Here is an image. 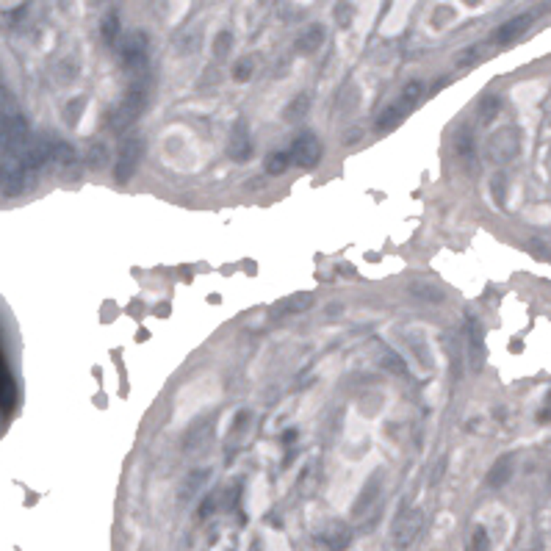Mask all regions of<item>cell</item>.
<instances>
[{"label": "cell", "mask_w": 551, "mask_h": 551, "mask_svg": "<svg viewBox=\"0 0 551 551\" xmlns=\"http://www.w3.org/2000/svg\"><path fill=\"white\" fill-rule=\"evenodd\" d=\"M476 56H479V47H468V50H463V53L457 56V66L474 64V61H476Z\"/></svg>", "instance_id": "cell-27"}, {"label": "cell", "mask_w": 551, "mask_h": 551, "mask_svg": "<svg viewBox=\"0 0 551 551\" xmlns=\"http://www.w3.org/2000/svg\"><path fill=\"white\" fill-rule=\"evenodd\" d=\"M252 73H255V61H252V58H241V61H236V66H233V81L244 84V81L252 78Z\"/></svg>", "instance_id": "cell-20"}, {"label": "cell", "mask_w": 551, "mask_h": 551, "mask_svg": "<svg viewBox=\"0 0 551 551\" xmlns=\"http://www.w3.org/2000/svg\"><path fill=\"white\" fill-rule=\"evenodd\" d=\"M31 169L17 161V158H3L0 161V191L6 197H17L31 186Z\"/></svg>", "instance_id": "cell-3"}, {"label": "cell", "mask_w": 551, "mask_h": 551, "mask_svg": "<svg viewBox=\"0 0 551 551\" xmlns=\"http://www.w3.org/2000/svg\"><path fill=\"white\" fill-rule=\"evenodd\" d=\"M532 23H535V14H532V12L518 14V17L507 20L504 25H499L496 34L491 36V42H493V45H510V42H515L521 34H526V28H529Z\"/></svg>", "instance_id": "cell-7"}, {"label": "cell", "mask_w": 551, "mask_h": 551, "mask_svg": "<svg viewBox=\"0 0 551 551\" xmlns=\"http://www.w3.org/2000/svg\"><path fill=\"white\" fill-rule=\"evenodd\" d=\"M510 476H513V457L504 454V457H499V460L491 465V471H488V485H491V488H502V485H507Z\"/></svg>", "instance_id": "cell-11"}, {"label": "cell", "mask_w": 551, "mask_h": 551, "mask_svg": "<svg viewBox=\"0 0 551 551\" xmlns=\"http://www.w3.org/2000/svg\"><path fill=\"white\" fill-rule=\"evenodd\" d=\"M150 97H153V84H150L147 75H139V78L130 84V89L125 92L122 103L111 111V127H114V130H125L130 122H136V119L145 114Z\"/></svg>", "instance_id": "cell-1"}, {"label": "cell", "mask_w": 551, "mask_h": 551, "mask_svg": "<svg viewBox=\"0 0 551 551\" xmlns=\"http://www.w3.org/2000/svg\"><path fill=\"white\" fill-rule=\"evenodd\" d=\"M205 476H208V471H194V474L188 476V482H186L183 491H180V502H186V499H188V496L197 491V485H199V482H202Z\"/></svg>", "instance_id": "cell-22"}, {"label": "cell", "mask_w": 551, "mask_h": 551, "mask_svg": "<svg viewBox=\"0 0 551 551\" xmlns=\"http://www.w3.org/2000/svg\"><path fill=\"white\" fill-rule=\"evenodd\" d=\"M499 108H502V97H485L482 100V108H479V117L482 119H493Z\"/></svg>", "instance_id": "cell-23"}, {"label": "cell", "mask_w": 551, "mask_h": 551, "mask_svg": "<svg viewBox=\"0 0 551 551\" xmlns=\"http://www.w3.org/2000/svg\"><path fill=\"white\" fill-rule=\"evenodd\" d=\"M291 156H289V150H274V153H269L266 156V161H263V169H266V175H271V177H278V175H286L289 169H291Z\"/></svg>", "instance_id": "cell-12"}, {"label": "cell", "mask_w": 551, "mask_h": 551, "mask_svg": "<svg viewBox=\"0 0 551 551\" xmlns=\"http://www.w3.org/2000/svg\"><path fill=\"white\" fill-rule=\"evenodd\" d=\"M214 510H217V499L214 496H205L202 504H199V518H208Z\"/></svg>", "instance_id": "cell-28"}, {"label": "cell", "mask_w": 551, "mask_h": 551, "mask_svg": "<svg viewBox=\"0 0 551 551\" xmlns=\"http://www.w3.org/2000/svg\"><path fill=\"white\" fill-rule=\"evenodd\" d=\"M142 156H145V139H142V136H127V139L119 145V150H117L114 180L117 183H127L136 175V167H139Z\"/></svg>", "instance_id": "cell-2"}, {"label": "cell", "mask_w": 551, "mask_h": 551, "mask_svg": "<svg viewBox=\"0 0 551 551\" xmlns=\"http://www.w3.org/2000/svg\"><path fill=\"white\" fill-rule=\"evenodd\" d=\"M321 543H324L330 551H347V548L352 546V529H350L347 524L335 521V524H330L327 532H321Z\"/></svg>", "instance_id": "cell-9"}, {"label": "cell", "mask_w": 551, "mask_h": 551, "mask_svg": "<svg viewBox=\"0 0 551 551\" xmlns=\"http://www.w3.org/2000/svg\"><path fill=\"white\" fill-rule=\"evenodd\" d=\"M86 108V100L84 97H75L70 106H66V111H64V117H66V122H78V117H81V111Z\"/></svg>", "instance_id": "cell-25"}, {"label": "cell", "mask_w": 551, "mask_h": 551, "mask_svg": "<svg viewBox=\"0 0 551 551\" xmlns=\"http://www.w3.org/2000/svg\"><path fill=\"white\" fill-rule=\"evenodd\" d=\"M289 156H291V161H294L297 167H302V169H313V167L321 161V142H319V136H313L310 130L299 133L297 139L291 142Z\"/></svg>", "instance_id": "cell-5"}, {"label": "cell", "mask_w": 551, "mask_h": 551, "mask_svg": "<svg viewBox=\"0 0 551 551\" xmlns=\"http://www.w3.org/2000/svg\"><path fill=\"white\" fill-rule=\"evenodd\" d=\"M468 551H491V535L485 526H474L471 540H468Z\"/></svg>", "instance_id": "cell-19"}, {"label": "cell", "mask_w": 551, "mask_h": 551, "mask_svg": "<svg viewBox=\"0 0 551 551\" xmlns=\"http://www.w3.org/2000/svg\"><path fill=\"white\" fill-rule=\"evenodd\" d=\"M95 3H100V0H95Z\"/></svg>", "instance_id": "cell-29"}, {"label": "cell", "mask_w": 551, "mask_h": 551, "mask_svg": "<svg viewBox=\"0 0 551 551\" xmlns=\"http://www.w3.org/2000/svg\"><path fill=\"white\" fill-rule=\"evenodd\" d=\"M228 156L236 164H247L252 158V139H249V127L244 119H238L230 130V145H228Z\"/></svg>", "instance_id": "cell-6"}, {"label": "cell", "mask_w": 551, "mask_h": 551, "mask_svg": "<svg viewBox=\"0 0 551 551\" xmlns=\"http://www.w3.org/2000/svg\"><path fill=\"white\" fill-rule=\"evenodd\" d=\"M410 294L416 297V299H421V302H430V305H438L443 299V291L438 286H430V283H413Z\"/></svg>", "instance_id": "cell-15"}, {"label": "cell", "mask_w": 551, "mask_h": 551, "mask_svg": "<svg viewBox=\"0 0 551 551\" xmlns=\"http://www.w3.org/2000/svg\"><path fill=\"white\" fill-rule=\"evenodd\" d=\"M53 164L61 167V169H73L78 164V150L66 142H58L56 139V147H53Z\"/></svg>", "instance_id": "cell-13"}, {"label": "cell", "mask_w": 551, "mask_h": 551, "mask_svg": "<svg viewBox=\"0 0 551 551\" xmlns=\"http://www.w3.org/2000/svg\"><path fill=\"white\" fill-rule=\"evenodd\" d=\"M410 111H413V108H410L407 103L396 100V103H393L391 108H385V111H382V114L377 117V122H374V130H377V133H388V130H393V127H396V125H399V122H402V119H404V117H407Z\"/></svg>", "instance_id": "cell-10"}, {"label": "cell", "mask_w": 551, "mask_h": 551, "mask_svg": "<svg viewBox=\"0 0 551 551\" xmlns=\"http://www.w3.org/2000/svg\"><path fill=\"white\" fill-rule=\"evenodd\" d=\"M421 526H424L421 510H410L404 518H399V526H396V548H407L413 540L419 537Z\"/></svg>", "instance_id": "cell-8"}, {"label": "cell", "mask_w": 551, "mask_h": 551, "mask_svg": "<svg viewBox=\"0 0 551 551\" xmlns=\"http://www.w3.org/2000/svg\"><path fill=\"white\" fill-rule=\"evenodd\" d=\"M321 42H324V28H321V25H310V28L297 39V50H299V53H313V50L321 47Z\"/></svg>", "instance_id": "cell-14"}, {"label": "cell", "mask_w": 551, "mask_h": 551, "mask_svg": "<svg viewBox=\"0 0 551 551\" xmlns=\"http://www.w3.org/2000/svg\"><path fill=\"white\" fill-rule=\"evenodd\" d=\"M230 47H233V36H230V31H222V34L217 36V42H214V56H217V58H225V56L230 53Z\"/></svg>", "instance_id": "cell-21"}, {"label": "cell", "mask_w": 551, "mask_h": 551, "mask_svg": "<svg viewBox=\"0 0 551 551\" xmlns=\"http://www.w3.org/2000/svg\"><path fill=\"white\" fill-rule=\"evenodd\" d=\"M147 56H150V42L145 34H130L122 45H119V58L122 66L130 73H142L147 66Z\"/></svg>", "instance_id": "cell-4"}, {"label": "cell", "mask_w": 551, "mask_h": 551, "mask_svg": "<svg viewBox=\"0 0 551 551\" xmlns=\"http://www.w3.org/2000/svg\"><path fill=\"white\" fill-rule=\"evenodd\" d=\"M100 34H103V42L106 45H117L119 42V17L117 12H108L100 23Z\"/></svg>", "instance_id": "cell-16"}, {"label": "cell", "mask_w": 551, "mask_h": 551, "mask_svg": "<svg viewBox=\"0 0 551 551\" xmlns=\"http://www.w3.org/2000/svg\"><path fill=\"white\" fill-rule=\"evenodd\" d=\"M308 108H310V97H308V95H299V97H294V100L286 106L283 119H302V117L308 114Z\"/></svg>", "instance_id": "cell-17"}, {"label": "cell", "mask_w": 551, "mask_h": 551, "mask_svg": "<svg viewBox=\"0 0 551 551\" xmlns=\"http://www.w3.org/2000/svg\"><path fill=\"white\" fill-rule=\"evenodd\" d=\"M89 167L92 169H97V167H103V161H106V147L103 145H92V150H89Z\"/></svg>", "instance_id": "cell-26"}, {"label": "cell", "mask_w": 551, "mask_h": 551, "mask_svg": "<svg viewBox=\"0 0 551 551\" xmlns=\"http://www.w3.org/2000/svg\"><path fill=\"white\" fill-rule=\"evenodd\" d=\"M310 297L308 294H302V297H294V299H289L283 308H280V313H297V310H305V308H310Z\"/></svg>", "instance_id": "cell-24"}, {"label": "cell", "mask_w": 551, "mask_h": 551, "mask_svg": "<svg viewBox=\"0 0 551 551\" xmlns=\"http://www.w3.org/2000/svg\"><path fill=\"white\" fill-rule=\"evenodd\" d=\"M424 97V81H410L404 89H402V95H399V100L402 103H407L410 108H416V103Z\"/></svg>", "instance_id": "cell-18"}]
</instances>
